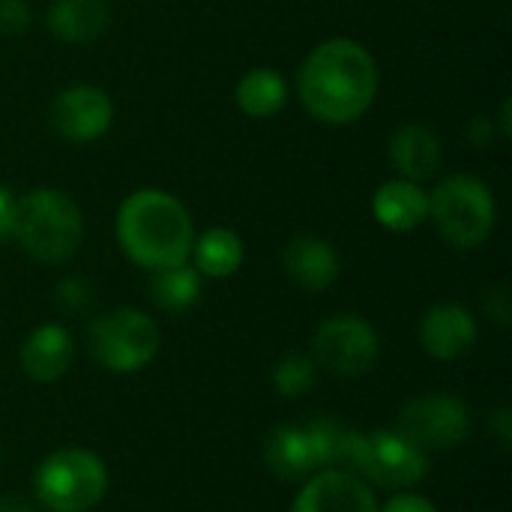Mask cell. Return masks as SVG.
<instances>
[{"instance_id":"6da1fadb","label":"cell","mask_w":512,"mask_h":512,"mask_svg":"<svg viewBox=\"0 0 512 512\" xmlns=\"http://www.w3.org/2000/svg\"><path fill=\"white\" fill-rule=\"evenodd\" d=\"M297 93L315 120L327 126L357 123L378 96V63L357 39H324L306 54L297 72Z\"/></svg>"},{"instance_id":"7a4b0ae2","label":"cell","mask_w":512,"mask_h":512,"mask_svg":"<svg viewBox=\"0 0 512 512\" xmlns=\"http://www.w3.org/2000/svg\"><path fill=\"white\" fill-rule=\"evenodd\" d=\"M114 231L126 258L150 273L186 264L195 243L189 210L165 189H138L123 198Z\"/></svg>"},{"instance_id":"3957f363","label":"cell","mask_w":512,"mask_h":512,"mask_svg":"<svg viewBox=\"0 0 512 512\" xmlns=\"http://www.w3.org/2000/svg\"><path fill=\"white\" fill-rule=\"evenodd\" d=\"M12 234L33 261L66 264L84 240V219L66 192L42 186L15 198Z\"/></svg>"},{"instance_id":"277c9868","label":"cell","mask_w":512,"mask_h":512,"mask_svg":"<svg viewBox=\"0 0 512 512\" xmlns=\"http://www.w3.org/2000/svg\"><path fill=\"white\" fill-rule=\"evenodd\" d=\"M429 219L453 249H477L495 231L498 204L480 177L450 174L429 195Z\"/></svg>"},{"instance_id":"5b68a950","label":"cell","mask_w":512,"mask_h":512,"mask_svg":"<svg viewBox=\"0 0 512 512\" xmlns=\"http://www.w3.org/2000/svg\"><path fill=\"white\" fill-rule=\"evenodd\" d=\"M33 492L48 512H87L108 492V468L90 450H57L36 468Z\"/></svg>"},{"instance_id":"8992f818","label":"cell","mask_w":512,"mask_h":512,"mask_svg":"<svg viewBox=\"0 0 512 512\" xmlns=\"http://www.w3.org/2000/svg\"><path fill=\"white\" fill-rule=\"evenodd\" d=\"M87 348L108 372H141L159 354V327L141 309H114L90 321Z\"/></svg>"},{"instance_id":"52a82bcc","label":"cell","mask_w":512,"mask_h":512,"mask_svg":"<svg viewBox=\"0 0 512 512\" xmlns=\"http://www.w3.org/2000/svg\"><path fill=\"white\" fill-rule=\"evenodd\" d=\"M348 471L381 489L408 492L429 477V453L414 447L396 429H378L369 435L360 432Z\"/></svg>"},{"instance_id":"ba28073f","label":"cell","mask_w":512,"mask_h":512,"mask_svg":"<svg viewBox=\"0 0 512 512\" xmlns=\"http://www.w3.org/2000/svg\"><path fill=\"white\" fill-rule=\"evenodd\" d=\"M381 339L363 315H330L312 336V360L336 378H363L378 366Z\"/></svg>"},{"instance_id":"9c48e42d","label":"cell","mask_w":512,"mask_h":512,"mask_svg":"<svg viewBox=\"0 0 512 512\" xmlns=\"http://www.w3.org/2000/svg\"><path fill=\"white\" fill-rule=\"evenodd\" d=\"M396 432L423 453H447L468 441L471 408L453 393H426L402 405Z\"/></svg>"},{"instance_id":"30bf717a","label":"cell","mask_w":512,"mask_h":512,"mask_svg":"<svg viewBox=\"0 0 512 512\" xmlns=\"http://www.w3.org/2000/svg\"><path fill=\"white\" fill-rule=\"evenodd\" d=\"M114 102L96 84H72L51 102V126L72 144H90L111 129Z\"/></svg>"},{"instance_id":"8fae6325","label":"cell","mask_w":512,"mask_h":512,"mask_svg":"<svg viewBox=\"0 0 512 512\" xmlns=\"http://www.w3.org/2000/svg\"><path fill=\"white\" fill-rule=\"evenodd\" d=\"M291 512H378V501L354 471L327 468L309 477Z\"/></svg>"},{"instance_id":"7c38bea8","label":"cell","mask_w":512,"mask_h":512,"mask_svg":"<svg viewBox=\"0 0 512 512\" xmlns=\"http://www.w3.org/2000/svg\"><path fill=\"white\" fill-rule=\"evenodd\" d=\"M420 345L432 360H462L477 345V321L462 303H435L426 309L417 327Z\"/></svg>"},{"instance_id":"4fadbf2b","label":"cell","mask_w":512,"mask_h":512,"mask_svg":"<svg viewBox=\"0 0 512 512\" xmlns=\"http://www.w3.org/2000/svg\"><path fill=\"white\" fill-rule=\"evenodd\" d=\"M282 267L297 288H303L309 294H321L336 285V279L342 273V258L324 237L300 234L285 246Z\"/></svg>"},{"instance_id":"5bb4252c","label":"cell","mask_w":512,"mask_h":512,"mask_svg":"<svg viewBox=\"0 0 512 512\" xmlns=\"http://www.w3.org/2000/svg\"><path fill=\"white\" fill-rule=\"evenodd\" d=\"M441 138L417 120L402 123L390 135V162L402 180L423 183L438 174L441 168Z\"/></svg>"},{"instance_id":"9a60e30c","label":"cell","mask_w":512,"mask_h":512,"mask_svg":"<svg viewBox=\"0 0 512 512\" xmlns=\"http://www.w3.org/2000/svg\"><path fill=\"white\" fill-rule=\"evenodd\" d=\"M75 360V345L66 327L60 324H42L36 327L24 345H21V369L36 384H54L60 381Z\"/></svg>"},{"instance_id":"2e32d148","label":"cell","mask_w":512,"mask_h":512,"mask_svg":"<svg viewBox=\"0 0 512 512\" xmlns=\"http://www.w3.org/2000/svg\"><path fill=\"white\" fill-rule=\"evenodd\" d=\"M372 216L378 219L381 228L408 234L429 219V195L423 192L420 183H411L402 177L387 180L372 195Z\"/></svg>"},{"instance_id":"e0dca14e","label":"cell","mask_w":512,"mask_h":512,"mask_svg":"<svg viewBox=\"0 0 512 512\" xmlns=\"http://www.w3.org/2000/svg\"><path fill=\"white\" fill-rule=\"evenodd\" d=\"M264 462L267 468L288 483L309 480L321 471L315 444L306 432V426H279L264 441Z\"/></svg>"},{"instance_id":"ac0fdd59","label":"cell","mask_w":512,"mask_h":512,"mask_svg":"<svg viewBox=\"0 0 512 512\" xmlns=\"http://www.w3.org/2000/svg\"><path fill=\"white\" fill-rule=\"evenodd\" d=\"M111 21V9L105 0H54L48 6L45 24L48 30L69 45L96 42Z\"/></svg>"},{"instance_id":"d6986e66","label":"cell","mask_w":512,"mask_h":512,"mask_svg":"<svg viewBox=\"0 0 512 512\" xmlns=\"http://www.w3.org/2000/svg\"><path fill=\"white\" fill-rule=\"evenodd\" d=\"M192 267L207 279H228L243 267L246 249L237 231L231 228H207L192 243Z\"/></svg>"},{"instance_id":"ffe728a7","label":"cell","mask_w":512,"mask_h":512,"mask_svg":"<svg viewBox=\"0 0 512 512\" xmlns=\"http://www.w3.org/2000/svg\"><path fill=\"white\" fill-rule=\"evenodd\" d=\"M234 99H237V108L246 117L267 120V117H273V114H279L285 108V102H288V84H285V78L276 69L258 66V69H249L237 81Z\"/></svg>"},{"instance_id":"44dd1931","label":"cell","mask_w":512,"mask_h":512,"mask_svg":"<svg viewBox=\"0 0 512 512\" xmlns=\"http://www.w3.org/2000/svg\"><path fill=\"white\" fill-rule=\"evenodd\" d=\"M147 294L165 312H186L201 297V273L189 261L177 267L153 270Z\"/></svg>"},{"instance_id":"7402d4cb","label":"cell","mask_w":512,"mask_h":512,"mask_svg":"<svg viewBox=\"0 0 512 512\" xmlns=\"http://www.w3.org/2000/svg\"><path fill=\"white\" fill-rule=\"evenodd\" d=\"M306 432L315 444L321 471H327V468H345L348 471L351 468V456H354V444H357L360 432L348 429L336 417H315L306 423Z\"/></svg>"},{"instance_id":"603a6c76","label":"cell","mask_w":512,"mask_h":512,"mask_svg":"<svg viewBox=\"0 0 512 512\" xmlns=\"http://www.w3.org/2000/svg\"><path fill=\"white\" fill-rule=\"evenodd\" d=\"M315 381H318V366H315V360L306 357V354H297V351L285 354V357L276 363V369H273V387H276L285 399H300V396H306V393L315 387Z\"/></svg>"},{"instance_id":"cb8c5ba5","label":"cell","mask_w":512,"mask_h":512,"mask_svg":"<svg viewBox=\"0 0 512 512\" xmlns=\"http://www.w3.org/2000/svg\"><path fill=\"white\" fill-rule=\"evenodd\" d=\"M54 300L63 312L75 315V312H84L90 303H93V285L84 279V276H66L57 291H54Z\"/></svg>"},{"instance_id":"d4e9b609","label":"cell","mask_w":512,"mask_h":512,"mask_svg":"<svg viewBox=\"0 0 512 512\" xmlns=\"http://www.w3.org/2000/svg\"><path fill=\"white\" fill-rule=\"evenodd\" d=\"M483 309H486V315L501 327V330H507L512 324V297H510V288L507 285H492L486 294H483Z\"/></svg>"},{"instance_id":"484cf974","label":"cell","mask_w":512,"mask_h":512,"mask_svg":"<svg viewBox=\"0 0 512 512\" xmlns=\"http://www.w3.org/2000/svg\"><path fill=\"white\" fill-rule=\"evenodd\" d=\"M30 27V6L27 0H0V33L18 36Z\"/></svg>"},{"instance_id":"4316f807","label":"cell","mask_w":512,"mask_h":512,"mask_svg":"<svg viewBox=\"0 0 512 512\" xmlns=\"http://www.w3.org/2000/svg\"><path fill=\"white\" fill-rule=\"evenodd\" d=\"M378 512H438V510H435V504H432L429 498H423V495L399 492V495H393V498L384 504V510H378Z\"/></svg>"},{"instance_id":"83f0119b","label":"cell","mask_w":512,"mask_h":512,"mask_svg":"<svg viewBox=\"0 0 512 512\" xmlns=\"http://www.w3.org/2000/svg\"><path fill=\"white\" fill-rule=\"evenodd\" d=\"M489 435L495 438V444H498L501 450H510V441H512V411H510V408H507V405L489 414Z\"/></svg>"},{"instance_id":"f1b7e54d","label":"cell","mask_w":512,"mask_h":512,"mask_svg":"<svg viewBox=\"0 0 512 512\" xmlns=\"http://www.w3.org/2000/svg\"><path fill=\"white\" fill-rule=\"evenodd\" d=\"M468 138L477 144V147H489L495 138H501V132H498V123H495V117H486V114H477L471 123H468Z\"/></svg>"},{"instance_id":"f546056e","label":"cell","mask_w":512,"mask_h":512,"mask_svg":"<svg viewBox=\"0 0 512 512\" xmlns=\"http://www.w3.org/2000/svg\"><path fill=\"white\" fill-rule=\"evenodd\" d=\"M12 219H15V198L9 189L0 186V243L12 234Z\"/></svg>"},{"instance_id":"4dcf8cb0","label":"cell","mask_w":512,"mask_h":512,"mask_svg":"<svg viewBox=\"0 0 512 512\" xmlns=\"http://www.w3.org/2000/svg\"><path fill=\"white\" fill-rule=\"evenodd\" d=\"M0 512H33V507L24 498L15 495H0Z\"/></svg>"}]
</instances>
